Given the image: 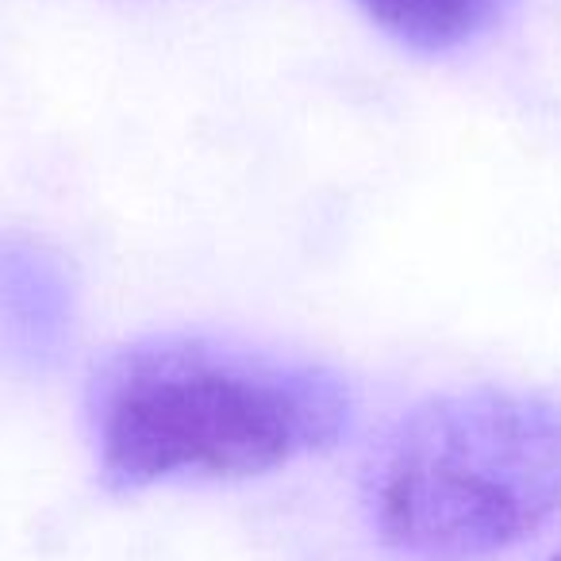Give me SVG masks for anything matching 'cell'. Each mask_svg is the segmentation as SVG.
Wrapping results in <instances>:
<instances>
[{"mask_svg":"<svg viewBox=\"0 0 561 561\" xmlns=\"http://www.w3.org/2000/svg\"><path fill=\"white\" fill-rule=\"evenodd\" d=\"M351 397L320 366L211 339H158L116 354L93 385L101 477L119 492L257 477L331 450Z\"/></svg>","mask_w":561,"mask_h":561,"instance_id":"1","label":"cell"},{"mask_svg":"<svg viewBox=\"0 0 561 561\" xmlns=\"http://www.w3.org/2000/svg\"><path fill=\"white\" fill-rule=\"evenodd\" d=\"M385 546L415 561H481L561 512V408L507 389L420 404L369 473Z\"/></svg>","mask_w":561,"mask_h":561,"instance_id":"2","label":"cell"},{"mask_svg":"<svg viewBox=\"0 0 561 561\" xmlns=\"http://www.w3.org/2000/svg\"><path fill=\"white\" fill-rule=\"evenodd\" d=\"M369 20L415 50H450L492 24L504 0H358Z\"/></svg>","mask_w":561,"mask_h":561,"instance_id":"3","label":"cell"},{"mask_svg":"<svg viewBox=\"0 0 561 561\" xmlns=\"http://www.w3.org/2000/svg\"><path fill=\"white\" fill-rule=\"evenodd\" d=\"M546 561H561V550H553V553H550V558H546Z\"/></svg>","mask_w":561,"mask_h":561,"instance_id":"4","label":"cell"}]
</instances>
